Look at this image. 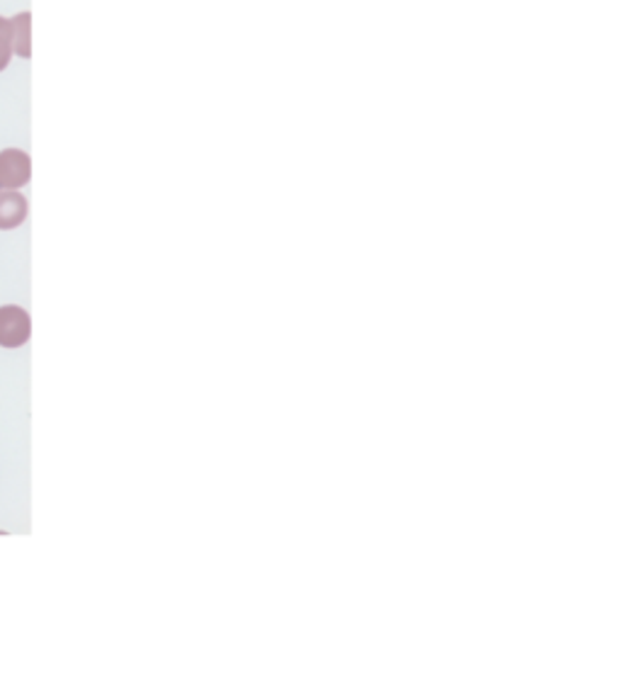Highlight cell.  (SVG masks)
<instances>
[{
	"label": "cell",
	"instance_id": "cell-1",
	"mask_svg": "<svg viewBox=\"0 0 622 700\" xmlns=\"http://www.w3.org/2000/svg\"><path fill=\"white\" fill-rule=\"evenodd\" d=\"M32 321L22 307H0V348H22L30 341Z\"/></svg>",
	"mask_w": 622,
	"mask_h": 700
},
{
	"label": "cell",
	"instance_id": "cell-2",
	"mask_svg": "<svg viewBox=\"0 0 622 700\" xmlns=\"http://www.w3.org/2000/svg\"><path fill=\"white\" fill-rule=\"evenodd\" d=\"M30 176L32 164L25 152H20V148H5V152H0V188L18 190L22 186H27Z\"/></svg>",
	"mask_w": 622,
	"mask_h": 700
},
{
	"label": "cell",
	"instance_id": "cell-3",
	"mask_svg": "<svg viewBox=\"0 0 622 700\" xmlns=\"http://www.w3.org/2000/svg\"><path fill=\"white\" fill-rule=\"evenodd\" d=\"M27 220V200L18 190L0 192V229L10 232Z\"/></svg>",
	"mask_w": 622,
	"mask_h": 700
},
{
	"label": "cell",
	"instance_id": "cell-4",
	"mask_svg": "<svg viewBox=\"0 0 622 700\" xmlns=\"http://www.w3.org/2000/svg\"><path fill=\"white\" fill-rule=\"evenodd\" d=\"M30 13H20L15 20H10V27H13V54H18L20 59H30Z\"/></svg>",
	"mask_w": 622,
	"mask_h": 700
},
{
	"label": "cell",
	"instance_id": "cell-5",
	"mask_svg": "<svg viewBox=\"0 0 622 700\" xmlns=\"http://www.w3.org/2000/svg\"><path fill=\"white\" fill-rule=\"evenodd\" d=\"M10 56H13V27H10V20L0 18V71L8 68Z\"/></svg>",
	"mask_w": 622,
	"mask_h": 700
}]
</instances>
